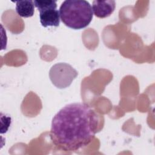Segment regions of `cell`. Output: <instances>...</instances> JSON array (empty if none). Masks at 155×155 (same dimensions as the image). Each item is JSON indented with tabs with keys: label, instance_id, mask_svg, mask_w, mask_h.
<instances>
[{
	"label": "cell",
	"instance_id": "6da1fadb",
	"mask_svg": "<svg viewBox=\"0 0 155 155\" xmlns=\"http://www.w3.org/2000/svg\"><path fill=\"white\" fill-rule=\"evenodd\" d=\"M98 125V116L89 105L71 103L62 108L53 117L50 137L58 150L76 151L91 143Z\"/></svg>",
	"mask_w": 155,
	"mask_h": 155
},
{
	"label": "cell",
	"instance_id": "7a4b0ae2",
	"mask_svg": "<svg viewBox=\"0 0 155 155\" xmlns=\"http://www.w3.org/2000/svg\"><path fill=\"white\" fill-rule=\"evenodd\" d=\"M60 18L68 27L80 30L92 21L93 13L90 4L85 0H66L59 8Z\"/></svg>",
	"mask_w": 155,
	"mask_h": 155
},
{
	"label": "cell",
	"instance_id": "3957f363",
	"mask_svg": "<svg viewBox=\"0 0 155 155\" xmlns=\"http://www.w3.org/2000/svg\"><path fill=\"white\" fill-rule=\"evenodd\" d=\"M78 74V73L75 69L64 62L54 64L49 71L50 79L53 84L61 89L70 86Z\"/></svg>",
	"mask_w": 155,
	"mask_h": 155
},
{
	"label": "cell",
	"instance_id": "277c9868",
	"mask_svg": "<svg viewBox=\"0 0 155 155\" xmlns=\"http://www.w3.org/2000/svg\"><path fill=\"white\" fill-rule=\"evenodd\" d=\"M39 12L40 22L44 27H58L60 24L59 11L55 1H34Z\"/></svg>",
	"mask_w": 155,
	"mask_h": 155
},
{
	"label": "cell",
	"instance_id": "5b68a950",
	"mask_svg": "<svg viewBox=\"0 0 155 155\" xmlns=\"http://www.w3.org/2000/svg\"><path fill=\"white\" fill-rule=\"evenodd\" d=\"M92 11L94 15L99 18H105L110 16L116 7V2L113 0L93 1Z\"/></svg>",
	"mask_w": 155,
	"mask_h": 155
},
{
	"label": "cell",
	"instance_id": "8992f818",
	"mask_svg": "<svg viewBox=\"0 0 155 155\" xmlns=\"http://www.w3.org/2000/svg\"><path fill=\"white\" fill-rule=\"evenodd\" d=\"M16 4V12L22 18L33 16L35 12L34 2L31 0L13 1Z\"/></svg>",
	"mask_w": 155,
	"mask_h": 155
}]
</instances>
